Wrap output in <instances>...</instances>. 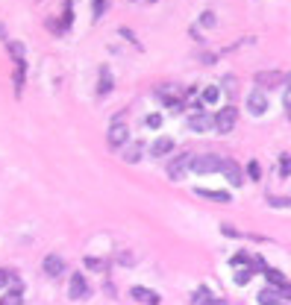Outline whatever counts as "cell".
Wrapping results in <instances>:
<instances>
[{
    "instance_id": "1",
    "label": "cell",
    "mask_w": 291,
    "mask_h": 305,
    "mask_svg": "<svg viewBox=\"0 0 291 305\" xmlns=\"http://www.w3.org/2000/svg\"><path fill=\"white\" fill-rule=\"evenodd\" d=\"M221 164H224V158H218L215 152H200V155H194L192 170L194 173H200V176H209V173L221 170Z\"/></svg>"
},
{
    "instance_id": "2",
    "label": "cell",
    "mask_w": 291,
    "mask_h": 305,
    "mask_svg": "<svg viewBox=\"0 0 291 305\" xmlns=\"http://www.w3.org/2000/svg\"><path fill=\"white\" fill-rule=\"evenodd\" d=\"M194 161V152H180V155H174L171 161H168V176L177 182V179H183V173L192 167Z\"/></svg>"
},
{
    "instance_id": "3",
    "label": "cell",
    "mask_w": 291,
    "mask_h": 305,
    "mask_svg": "<svg viewBox=\"0 0 291 305\" xmlns=\"http://www.w3.org/2000/svg\"><path fill=\"white\" fill-rule=\"evenodd\" d=\"M235 121H238V109H235V106H224V109L215 115V129H218V132H232V129H235Z\"/></svg>"
},
{
    "instance_id": "4",
    "label": "cell",
    "mask_w": 291,
    "mask_h": 305,
    "mask_svg": "<svg viewBox=\"0 0 291 305\" xmlns=\"http://www.w3.org/2000/svg\"><path fill=\"white\" fill-rule=\"evenodd\" d=\"M247 112H250L253 118H259V115L268 112V97H265L262 88H253V91L247 94Z\"/></svg>"
},
{
    "instance_id": "5",
    "label": "cell",
    "mask_w": 291,
    "mask_h": 305,
    "mask_svg": "<svg viewBox=\"0 0 291 305\" xmlns=\"http://www.w3.org/2000/svg\"><path fill=\"white\" fill-rule=\"evenodd\" d=\"M283 79H286V76H283L280 71H259L256 76H253L256 88H262V91H265V88H277V85H283Z\"/></svg>"
},
{
    "instance_id": "6",
    "label": "cell",
    "mask_w": 291,
    "mask_h": 305,
    "mask_svg": "<svg viewBox=\"0 0 291 305\" xmlns=\"http://www.w3.org/2000/svg\"><path fill=\"white\" fill-rule=\"evenodd\" d=\"M221 173H224V179L229 185H238L244 182V173H241V167H238V161L235 158H224V164H221Z\"/></svg>"
},
{
    "instance_id": "7",
    "label": "cell",
    "mask_w": 291,
    "mask_h": 305,
    "mask_svg": "<svg viewBox=\"0 0 291 305\" xmlns=\"http://www.w3.org/2000/svg\"><path fill=\"white\" fill-rule=\"evenodd\" d=\"M127 138H129V126H124L121 121H115L112 126H109V147H124L127 144Z\"/></svg>"
},
{
    "instance_id": "8",
    "label": "cell",
    "mask_w": 291,
    "mask_h": 305,
    "mask_svg": "<svg viewBox=\"0 0 291 305\" xmlns=\"http://www.w3.org/2000/svg\"><path fill=\"white\" fill-rule=\"evenodd\" d=\"M68 294H71V300H86V297H89V282H86V276L83 273L71 276V288H68Z\"/></svg>"
},
{
    "instance_id": "9",
    "label": "cell",
    "mask_w": 291,
    "mask_h": 305,
    "mask_svg": "<svg viewBox=\"0 0 291 305\" xmlns=\"http://www.w3.org/2000/svg\"><path fill=\"white\" fill-rule=\"evenodd\" d=\"M189 129H194V132L215 129V118H212V115H206V112H194L192 118H189Z\"/></svg>"
},
{
    "instance_id": "10",
    "label": "cell",
    "mask_w": 291,
    "mask_h": 305,
    "mask_svg": "<svg viewBox=\"0 0 291 305\" xmlns=\"http://www.w3.org/2000/svg\"><path fill=\"white\" fill-rule=\"evenodd\" d=\"M41 267H44V273L50 276V279H56V276H62V270H65V261H62V255H47Z\"/></svg>"
},
{
    "instance_id": "11",
    "label": "cell",
    "mask_w": 291,
    "mask_h": 305,
    "mask_svg": "<svg viewBox=\"0 0 291 305\" xmlns=\"http://www.w3.org/2000/svg\"><path fill=\"white\" fill-rule=\"evenodd\" d=\"M171 150H174V141H171L168 135H162V138H156V141H153L150 155H153V158H165V155H168Z\"/></svg>"
},
{
    "instance_id": "12",
    "label": "cell",
    "mask_w": 291,
    "mask_h": 305,
    "mask_svg": "<svg viewBox=\"0 0 291 305\" xmlns=\"http://www.w3.org/2000/svg\"><path fill=\"white\" fill-rule=\"evenodd\" d=\"M132 300L147 303V305H159V294H153V291H147V288H132Z\"/></svg>"
},
{
    "instance_id": "13",
    "label": "cell",
    "mask_w": 291,
    "mask_h": 305,
    "mask_svg": "<svg viewBox=\"0 0 291 305\" xmlns=\"http://www.w3.org/2000/svg\"><path fill=\"white\" fill-rule=\"evenodd\" d=\"M141 152H144V144H141V141L129 144L127 150H124V161H127V164H135V161L141 158Z\"/></svg>"
},
{
    "instance_id": "14",
    "label": "cell",
    "mask_w": 291,
    "mask_h": 305,
    "mask_svg": "<svg viewBox=\"0 0 291 305\" xmlns=\"http://www.w3.org/2000/svg\"><path fill=\"white\" fill-rule=\"evenodd\" d=\"M256 300H259V305H277V303H280V294H277L274 288H262Z\"/></svg>"
},
{
    "instance_id": "15",
    "label": "cell",
    "mask_w": 291,
    "mask_h": 305,
    "mask_svg": "<svg viewBox=\"0 0 291 305\" xmlns=\"http://www.w3.org/2000/svg\"><path fill=\"white\" fill-rule=\"evenodd\" d=\"M197 197H206V200H212V203H229V194H224V191H206V188H197Z\"/></svg>"
},
{
    "instance_id": "16",
    "label": "cell",
    "mask_w": 291,
    "mask_h": 305,
    "mask_svg": "<svg viewBox=\"0 0 291 305\" xmlns=\"http://www.w3.org/2000/svg\"><path fill=\"white\" fill-rule=\"evenodd\" d=\"M112 85H115V82H112L109 68H100V85H97V91H100V94H109V91H112Z\"/></svg>"
},
{
    "instance_id": "17",
    "label": "cell",
    "mask_w": 291,
    "mask_h": 305,
    "mask_svg": "<svg viewBox=\"0 0 291 305\" xmlns=\"http://www.w3.org/2000/svg\"><path fill=\"white\" fill-rule=\"evenodd\" d=\"M212 300H215V297H212V291H209V288H197V291H194V297H192L194 305H209Z\"/></svg>"
},
{
    "instance_id": "18",
    "label": "cell",
    "mask_w": 291,
    "mask_h": 305,
    "mask_svg": "<svg viewBox=\"0 0 291 305\" xmlns=\"http://www.w3.org/2000/svg\"><path fill=\"white\" fill-rule=\"evenodd\" d=\"M218 97H221V91L215 88V85H209V88H203V94H200V100H203V106L209 103V106H215L218 103Z\"/></svg>"
},
{
    "instance_id": "19",
    "label": "cell",
    "mask_w": 291,
    "mask_h": 305,
    "mask_svg": "<svg viewBox=\"0 0 291 305\" xmlns=\"http://www.w3.org/2000/svg\"><path fill=\"white\" fill-rule=\"evenodd\" d=\"M265 276H268V282H271L274 288H283V285H286V276L280 273V270H274V267H268V270H265Z\"/></svg>"
},
{
    "instance_id": "20",
    "label": "cell",
    "mask_w": 291,
    "mask_h": 305,
    "mask_svg": "<svg viewBox=\"0 0 291 305\" xmlns=\"http://www.w3.org/2000/svg\"><path fill=\"white\" fill-rule=\"evenodd\" d=\"M253 273H256L253 267H238V270H235V285H247Z\"/></svg>"
},
{
    "instance_id": "21",
    "label": "cell",
    "mask_w": 291,
    "mask_h": 305,
    "mask_svg": "<svg viewBox=\"0 0 291 305\" xmlns=\"http://www.w3.org/2000/svg\"><path fill=\"white\" fill-rule=\"evenodd\" d=\"M247 176H250L253 182H259V179H262V164H259L256 158H253V161H247Z\"/></svg>"
},
{
    "instance_id": "22",
    "label": "cell",
    "mask_w": 291,
    "mask_h": 305,
    "mask_svg": "<svg viewBox=\"0 0 291 305\" xmlns=\"http://www.w3.org/2000/svg\"><path fill=\"white\" fill-rule=\"evenodd\" d=\"M268 206L271 209H291V197H271Z\"/></svg>"
},
{
    "instance_id": "23",
    "label": "cell",
    "mask_w": 291,
    "mask_h": 305,
    "mask_svg": "<svg viewBox=\"0 0 291 305\" xmlns=\"http://www.w3.org/2000/svg\"><path fill=\"white\" fill-rule=\"evenodd\" d=\"M71 9H74V3H71V0H65V12H62V27H65V30H68V27H71V21H74V12H71Z\"/></svg>"
},
{
    "instance_id": "24",
    "label": "cell",
    "mask_w": 291,
    "mask_h": 305,
    "mask_svg": "<svg viewBox=\"0 0 291 305\" xmlns=\"http://www.w3.org/2000/svg\"><path fill=\"white\" fill-rule=\"evenodd\" d=\"M9 53L15 56V62H21L24 59V44L21 41H9Z\"/></svg>"
},
{
    "instance_id": "25",
    "label": "cell",
    "mask_w": 291,
    "mask_h": 305,
    "mask_svg": "<svg viewBox=\"0 0 291 305\" xmlns=\"http://www.w3.org/2000/svg\"><path fill=\"white\" fill-rule=\"evenodd\" d=\"M280 176H283V179H289V176H291V158H289V155H283V158H280Z\"/></svg>"
},
{
    "instance_id": "26",
    "label": "cell",
    "mask_w": 291,
    "mask_h": 305,
    "mask_svg": "<svg viewBox=\"0 0 291 305\" xmlns=\"http://www.w3.org/2000/svg\"><path fill=\"white\" fill-rule=\"evenodd\" d=\"M86 267H92V270H106V261H103V258H92V255H86Z\"/></svg>"
},
{
    "instance_id": "27",
    "label": "cell",
    "mask_w": 291,
    "mask_h": 305,
    "mask_svg": "<svg viewBox=\"0 0 291 305\" xmlns=\"http://www.w3.org/2000/svg\"><path fill=\"white\" fill-rule=\"evenodd\" d=\"M144 123H147L150 129H159V126H162V115H156V112H153V115H147V118H144Z\"/></svg>"
},
{
    "instance_id": "28",
    "label": "cell",
    "mask_w": 291,
    "mask_h": 305,
    "mask_svg": "<svg viewBox=\"0 0 291 305\" xmlns=\"http://www.w3.org/2000/svg\"><path fill=\"white\" fill-rule=\"evenodd\" d=\"M221 82H224V91H226V94H232V91H235V76H224Z\"/></svg>"
},
{
    "instance_id": "29",
    "label": "cell",
    "mask_w": 291,
    "mask_h": 305,
    "mask_svg": "<svg viewBox=\"0 0 291 305\" xmlns=\"http://www.w3.org/2000/svg\"><path fill=\"white\" fill-rule=\"evenodd\" d=\"M9 282H12V270H6V267H3V270H0V288H6Z\"/></svg>"
},
{
    "instance_id": "30",
    "label": "cell",
    "mask_w": 291,
    "mask_h": 305,
    "mask_svg": "<svg viewBox=\"0 0 291 305\" xmlns=\"http://www.w3.org/2000/svg\"><path fill=\"white\" fill-rule=\"evenodd\" d=\"M95 3V18H103V9H106V3L103 0H92Z\"/></svg>"
},
{
    "instance_id": "31",
    "label": "cell",
    "mask_w": 291,
    "mask_h": 305,
    "mask_svg": "<svg viewBox=\"0 0 291 305\" xmlns=\"http://www.w3.org/2000/svg\"><path fill=\"white\" fill-rule=\"evenodd\" d=\"M200 21H203L206 27H212V24H215V15H212V12H203V18H200Z\"/></svg>"
},
{
    "instance_id": "32",
    "label": "cell",
    "mask_w": 291,
    "mask_h": 305,
    "mask_svg": "<svg viewBox=\"0 0 291 305\" xmlns=\"http://www.w3.org/2000/svg\"><path fill=\"white\" fill-rule=\"evenodd\" d=\"M280 294H283V297H286V300H291V285H289V282H286V285H283V288H280Z\"/></svg>"
},
{
    "instance_id": "33",
    "label": "cell",
    "mask_w": 291,
    "mask_h": 305,
    "mask_svg": "<svg viewBox=\"0 0 291 305\" xmlns=\"http://www.w3.org/2000/svg\"><path fill=\"white\" fill-rule=\"evenodd\" d=\"M121 35H124V38H127V41H135V35H132V32L127 30V27H124V30H121ZM135 44H138V41H135Z\"/></svg>"
},
{
    "instance_id": "34",
    "label": "cell",
    "mask_w": 291,
    "mask_h": 305,
    "mask_svg": "<svg viewBox=\"0 0 291 305\" xmlns=\"http://www.w3.org/2000/svg\"><path fill=\"white\" fill-rule=\"evenodd\" d=\"M209 305H226V303H224V300H212Z\"/></svg>"
},
{
    "instance_id": "35",
    "label": "cell",
    "mask_w": 291,
    "mask_h": 305,
    "mask_svg": "<svg viewBox=\"0 0 291 305\" xmlns=\"http://www.w3.org/2000/svg\"><path fill=\"white\" fill-rule=\"evenodd\" d=\"M0 305H9V300H3V303H0Z\"/></svg>"
},
{
    "instance_id": "36",
    "label": "cell",
    "mask_w": 291,
    "mask_h": 305,
    "mask_svg": "<svg viewBox=\"0 0 291 305\" xmlns=\"http://www.w3.org/2000/svg\"><path fill=\"white\" fill-rule=\"evenodd\" d=\"M289 118H291V106H289Z\"/></svg>"
}]
</instances>
